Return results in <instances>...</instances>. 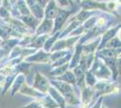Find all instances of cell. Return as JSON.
I'll return each mask as SVG.
<instances>
[{
	"label": "cell",
	"mask_w": 121,
	"mask_h": 108,
	"mask_svg": "<svg viewBox=\"0 0 121 108\" xmlns=\"http://www.w3.org/2000/svg\"><path fill=\"white\" fill-rule=\"evenodd\" d=\"M94 61L95 62L92 63V67L90 71L98 78L108 79L111 75V71L109 70V68L107 67L104 62L99 60V57L94 60Z\"/></svg>",
	"instance_id": "1"
},
{
	"label": "cell",
	"mask_w": 121,
	"mask_h": 108,
	"mask_svg": "<svg viewBox=\"0 0 121 108\" xmlns=\"http://www.w3.org/2000/svg\"><path fill=\"white\" fill-rule=\"evenodd\" d=\"M50 86V81L43 74H41L39 72H36L33 88L36 89V90H38V91H40V92L45 94L48 91V88H49Z\"/></svg>",
	"instance_id": "2"
},
{
	"label": "cell",
	"mask_w": 121,
	"mask_h": 108,
	"mask_svg": "<svg viewBox=\"0 0 121 108\" xmlns=\"http://www.w3.org/2000/svg\"><path fill=\"white\" fill-rule=\"evenodd\" d=\"M50 84H52V87H54L60 92V94L63 96V98L67 97L70 95L74 93L72 87H71L70 84H68V83L62 82V81H60V80L54 79V80H51Z\"/></svg>",
	"instance_id": "3"
},
{
	"label": "cell",
	"mask_w": 121,
	"mask_h": 108,
	"mask_svg": "<svg viewBox=\"0 0 121 108\" xmlns=\"http://www.w3.org/2000/svg\"><path fill=\"white\" fill-rule=\"evenodd\" d=\"M71 15L70 11L64 10V9H59L57 12V15L54 17L53 21V29L52 32H56L61 28V26L64 24L65 21L67 20V17Z\"/></svg>",
	"instance_id": "4"
},
{
	"label": "cell",
	"mask_w": 121,
	"mask_h": 108,
	"mask_svg": "<svg viewBox=\"0 0 121 108\" xmlns=\"http://www.w3.org/2000/svg\"><path fill=\"white\" fill-rule=\"evenodd\" d=\"M50 55L51 53L47 52H44L43 50H40L39 52H35L33 55L25 57V61L26 62H40V63H47L51 61L50 60Z\"/></svg>",
	"instance_id": "5"
},
{
	"label": "cell",
	"mask_w": 121,
	"mask_h": 108,
	"mask_svg": "<svg viewBox=\"0 0 121 108\" xmlns=\"http://www.w3.org/2000/svg\"><path fill=\"white\" fill-rule=\"evenodd\" d=\"M53 29V20L52 19H45L42 22V24L36 28V36L42 34H48L52 32Z\"/></svg>",
	"instance_id": "6"
},
{
	"label": "cell",
	"mask_w": 121,
	"mask_h": 108,
	"mask_svg": "<svg viewBox=\"0 0 121 108\" xmlns=\"http://www.w3.org/2000/svg\"><path fill=\"white\" fill-rule=\"evenodd\" d=\"M18 92H20L21 94L25 95V96H33V97L36 98V99L42 98L43 96H45V94H43V93L36 90V89H35V88H32V87H29V86H28L27 84H25V83H24V85L21 87L20 90H19Z\"/></svg>",
	"instance_id": "7"
},
{
	"label": "cell",
	"mask_w": 121,
	"mask_h": 108,
	"mask_svg": "<svg viewBox=\"0 0 121 108\" xmlns=\"http://www.w3.org/2000/svg\"><path fill=\"white\" fill-rule=\"evenodd\" d=\"M120 29V25L119 24H117L116 27H113V28H110L109 30H108V31L103 34L102 36V39L100 40V44H99V47L97 49L98 51H99V50H102L105 45H106V43L108 41H109L110 39H112L114 36H116L117 32V31Z\"/></svg>",
	"instance_id": "8"
},
{
	"label": "cell",
	"mask_w": 121,
	"mask_h": 108,
	"mask_svg": "<svg viewBox=\"0 0 121 108\" xmlns=\"http://www.w3.org/2000/svg\"><path fill=\"white\" fill-rule=\"evenodd\" d=\"M58 10H59V8L57 7L56 2L54 0L48 1L47 5H45V10L43 11L45 19H53L57 15Z\"/></svg>",
	"instance_id": "9"
},
{
	"label": "cell",
	"mask_w": 121,
	"mask_h": 108,
	"mask_svg": "<svg viewBox=\"0 0 121 108\" xmlns=\"http://www.w3.org/2000/svg\"><path fill=\"white\" fill-rule=\"evenodd\" d=\"M47 92L49 93V95H50L52 98L55 101V103L60 106V108H65V100H64V98L63 96H61L60 94V92L56 89L54 87H52V86H50L49 88H48V91Z\"/></svg>",
	"instance_id": "10"
},
{
	"label": "cell",
	"mask_w": 121,
	"mask_h": 108,
	"mask_svg": "<svg viewBox=\"0 0 121 108\" xmlns=\"http://www.w3.org/2000/svg\"><path fill=\"white\" fill-rule=\"evenodd\" d=\"M81 7L84 8L85 10L99 8V9H102L104 11H108L106 3H99L97 1H94V0H83L81 3Z\"/></svg>",
	"instance_id": "11"
},
{
	"label": "cell",
	"mask_w": 121,
	"mask_h": 108,
	"mask_svg": "<svg viewBox=\"0 0 121 108\" xmlns=\"http://www.w3.org/2000/svg\"><path fill=\"white\" fill-rule=\"evenodd\" d=\"M25 81V75L22 74V73H18V75H16V77H15L14 81L12 83V89H11V96H14L16 92H18L20 90L21 87L24 85V83Z\"/></svg>",
	"instance_id": "12"
},
{
	"label": "cell",
	"mask_w": 121,
	"mask_h": 108,
	"mask_svg": "<svg viewBox=\"0 0 121 108\" xmlns=\"http://www.w3.org/2000/svg\"><path fill=\"white\" fill-rule=\"evenodd\" d=\"M22 21L25 25H28L32 30H36V28L40 24V20L37 19L33 15H27V16H22Z\"/></svg>",
	"instance_id": "13"
},
{
	"label": "cell",
	"mask_w": 121,
	"mask_h": 108,
	"mask_svg": "<svg viewBox=\"0 0 121 108\" xmlns=\"http://www.w3.org/2000/svg\"><path fill=\"white\" fill-rule=\"evenodd\" d=\"M94 90H92L91 87L87 86L86 88H82V98H81V101H82V104H84L85 106H87L88 104H90L91 99L94 97Z\"/></svg>",
	"instance_id": "14"
},
{
	"label": "cell",
	"mask_w": 121,
	"mask_h": 108,
	"mask_svg": "<svg viewBox=\"0 0 121 108\" xmlns=\"http://www.w3.org/2000/svg\"><path fill=\"white\" fill-rule=\"evenodd\" d=\"M56 80H60L62 82L68 83L70 85H75L76 83V77L73 74V72L71 70H66L63 74H61L60 76L55 77Z\"/></svg>",
	"instance_id": "15"
},
{
	"label": "cell",
	"mask_w": 121,
	"mask_h": 108,
	"mask_svg": "<svg viewBox=\"0 0 121 108\" xmlns=\"http://www.w3.org/2000/svg\"><path fill=\"white\" fill-rule=\"evenodd\" d=\"M48 38H49V37H48V34H42V35L36 36L35 38H34V40L28 44V47H29V48H33V47H34V49L42 48V47H43L46 40H47Z\"/></svg>",
	"instance_id": "16"
},
{
	"label": "cell",
	"mask_w": 121,
	"mask_h": 108,
	"mask_svg": "<svg viewBox=\"0 0 121 108\" xmlns=\"http://www.w3.org/2000/svg\"><path fill=\"white\" fill-rule=\"evenodd\" d=\"M59 35H60V32H56V33L54 35L52 36V37H51V38H48L47 40H46L45 43H44V45H43V48H44V52H49L51 51V49H52V45L55 43V41L58 40V38H59Z\"/></svg>",
	"instance_id": "17"
},
{
	"label": "cell",
	"mask_w": 121,
	"mask_h": 108,
	"mask_svg": "<svg viewBox=\"0 0 121 108\" xmlns=\"http://www.w3.org/2000/svg\"><path fill=\"white\" fill-rule=\"evenodd\" d=\"M69 68V62L66 63V64H63L61 66H59V67H55L53 68L52 71H51L50 75L51 76H55V77H59L61 74H63L66 70H68Z\"/></svg>",
	"instance_id": "18"
},
{
	"label": "cell",
	"mask_w": 121,
	"mask_h": 108,
	"mask_svg": "<svg viewBox=\"0 0 121 108\" xmlns=\"http://www.w3.org/2000/svg\"><path fill=\"white\" fill-rule=\"evenodd\" d=\"M17 8L20 12V14H22L23 16H27L31 14L29 8L25 4V0H17Z\"/></svg>",
	"instance_id": "19"
},
{
	"label": "cell",
	"mask_w": 121,
	"mask_h": 108,
	"mask_svg": "<svg viewBox=\"0 0 121 108\" xmlns=\"http://www.w3.org/2000/svg\"><path fill=\"white\" fill-rule=\"evenodd\" d=\"M84 77H86L85 82H86V84H87V86L93 88V86H94L97 82V77H95L90 70H88V71L86 72V74L84 75Z\"/></svg>",
	"instance_id": "20"
},
{
	"label": "cell",
	"mask_w": 121,
	"mask_h": 108,
	"mask_svg": "<svg viewBox=\"0 0 121 108\" xmlns=\"http://www.w3.org/2000/svg\"><path fill=\"white\" fill-rule=\"evenodd\" d=\"M92 14H93V12H91V11L82 10L74 17V20L83 22V21H86L87 19H89Z\"/></svg>",
	"instance_id": "21"
},
{
	"label": "cell",
	"mask_w": 121,
	"mask_h": 108,
	"mask_svg": "<svg viewBox=\"0 0 121 108\" xmlns=\"http://www.w3.org/2000/svg\"><path fill=\"white\" fill-rule=\"evenodd\" d=\"M105 47L111 49H120V40L118 38H112L107 42Z\"/></svg>",
	"instance_id": "22"
},
{
	"label": "cell",
	"mask_w": 121,
	"mask_h": 108,
	"mask_svg": "<svg viewBox=\"0 0 121 108\" xmlns=\"http://www.w3.org/2000/svg\"><path fill=\"white\" fill-rule=\"evenodd\" d=\"M42 107H43V104H42L40 101L37 99L35 101L28 104L26 106H24V107H22V108H42Z\"/></svg>",
	"instance_id": "23"
},
{
	"label": "cell",
	"mask_w": 121,
	"mask_h": 108,
	"mask_svg": "<svg viewBox=\"0 0 121 108\" xmlns=\"http://www.w3.org/2000/svg\"><path fill=\"white\" fill-rule=\"evenodd\" d=\"M0 17L1 18H9L10 17V14L9 11L5 8V6H0Z\"/></svg>",
	"instance_id": "24"
},
{
	"label": "cell",
	"mask_w": 121,
	"mask_h": 108,
	"mask_svg": "<svg viewBox=\"0 0 121 108\" xmlns=\"http://www.w3.org/2000/svg\"><path fill=\"white\" fill-rule=\"evenodd\" d=\"M56 2L61 6V7H66L69 5V3L67 0H56Z\"/></svg>",
	"instance_id": "25"
},
{
	"label": "cell",
	"mask_w": 121,
	"mask_h": 108,
	"mask_svg": "<svg viewBox=\"0 0 121 108\" xmlns=\"http://www.w3.org/2000/svg\"><path fill=\"white\" fill-rule=\"evenodd\" d=\"M101 102H102V97H100L99 100H98V101H97V103L93 105V107H92V108H100Z\"/></svg>",
	"instance_id": "26"
},
{
	"label": "cell",
	"mask_w": 121,
	"mask_h": 108,
	"mask_svg": "<svg viewBox=\"0 0 121 108\" xmlns=\"http://www.w3.org/2000/svg\"><path fill=\"white\" fill-rule=\"evenodd\" d=\"M100 108H107V107H106V106H105V105H101Z\"/></svg>",
	"instance_id": "27"
},
{
	"label": "cell",
	"mask_w": 121,
	"mask_h": 108,
	"mask_svg": "<svg viewBox=\"0 0 121 108\" xmlns=\"http://www.w3.org/2000/svg\"><path fill=\"white\" fill-rule=\"evenodd\" d=\"M42 108H49V107H45V106H43Z\"/></svg>",
	"instance_id": "28"
},
{
	"label": "cell",
	"mask_w": 121,
	"mask_h": 108,
	"mask_svg": "<svg viewBox=\"0 0 121 108\" xmlns=\"http://www.w3.org/2000/svg\"><path fill=\"white\" fill-rule=\"evenodd\" d=\"M76 1H77V2H78V3H79V2H80V0H76Z\"/></svg>",
	"instance_id": "29"
}]
</instances>
